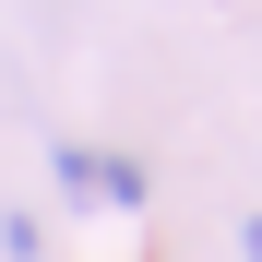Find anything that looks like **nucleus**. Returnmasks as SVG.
<instances>
[{"mask_svg":"<svg viewBox=\"0 0 262 262\" xmlns=\"http://www.w3.org/2000/svg\"><path fill=\"white\" fill-rule=\"evenodd\" d=\"M238 250H250V262H262V214H250V227H238Z\"/></svg>","mask_w":262,"mask_h":262,"instance_id":"1","label":"nucleus"}]
</instances>
